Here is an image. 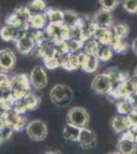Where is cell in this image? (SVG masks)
Here are the masks:
<instances>
[{
  "instance_id": "6da1fadb",
  "label": "cell",
  "mask_w": 137,
  "mask_h": 154,
  "mask_svg": "<svg viewBox=\"0 0 137 154\" xmlns=\"http://www.w3.org/2000/svg\"><path fill=\"white\" fill-rule=\"evenodd\" d=\"M51 101L58 107H65L68 106L73 98V92L69 86L59 84L56 85L50 92Z\"/></svg>"
},
{
  "instance_id": "7a4b0ae2",
  "label": "cell",
  "mask_w": 137,
  "mask_h": 154,
  "mask_svg": "<svg viewBox=\"0 0 137 154\" xmlns=\"http://www.w3.org/2000/svg\"><path fill=\"white\" fill-rule=\"evenodd\" d=\"M11 94L12 97L16 101L30 92V82L25 74L16 75L11 79Z\"/></svg>"
},
{
  "instance_id": "3957f363",
  "label": "cell",
  "mask_w": 137,
  "mask_h": 154,
  "mask_svg": "<svg viewBox=\"0 0 137 154\" xmlns=\"http://www.w3.org/2000/svg\"><path fill=\"white\" fill-rule=\"evenodd\" d=\"M90 121L88 111L82 107H74L71 109L67 116V123L84 129L87 128Z\"/></svg>"
},
{
  "instance_id": "277c9868",
  "label": "cell",
  "mask_w": 137,
  "mask_h": 154,
  "mask_svg": "<svg viewBox=\"0 0 137 154\" xmlns=\"http://www.w3.org/2000/svg\"><path fill=\"white\" fill-rule=\"evenodd\" d=\"M114 83L107 74H99L91 82V90L96 94H107L112 90Z\"/></svg>"
},
{
  "instance_id": "5b68a950",
  "label": "cell",
  "mask_w": 137,
  "mask_h": 154,
  "mask_svg": "<svg viewBox=\"0 0 137 154\" xmlns=\"http://www.w3.org/2000/svg\"><path fill=\"white\" fill-rule=\"evenodd\" d=\"M117 152L119 154H136L137 145L134 141L133 134L130 129L126 130L117 143Z\"/></svg>"
},
{
  "instance_id": "8992f818",
  "label": "cell",
  "mask_w": 137,
  "mask_h": 154,
  "mask_svg": "<svg viewBox=\"0 0 137 154\" xmlns=\"http://www.w3.org/2000/svg\"><path fill=\"white\" fill-rule=\"evenodd\" d=\"M134 92L135 90L132 83L129 79L122 82L117 83L116 87L113 86L112 90L107 94L112 97V101L116 100L119 101L123 99H128Z\"/></svg>"
},
{
  "instance_id": "52a82bcc",
  "label": "cell",
  "mask_w": 137,
  "mask_h": 154,
  "mask_svg": "<svg viewBox=\"0 0 137 154\" xmlns=\"http://www.w3.org/2000/svg\"><path fill=\"white\" fill-rule=\"evenodd\" d=\"M38 104H39V98L37 96L30 92L23 97L14 101L12 109L15 113L23 114L28 109H33L36 108Z\"/></svg>"
},
{
  "instance_id": "ba28073f",
  "label": "cell",
  "mask_w": 137,
  "mask_h": 154,
  "mask_svg": "<svg viewBox=\"0 0 137 154\" xmlns=\"http://www.w3.org/2000/svg\"><path fill=\"white\" fill-rule=\"evenodd\" d=\"M27 133L29 137L33 140L40 141L44 140L47 136V127L45 122L40 120H35L30 122L27 126Z\"/></svg>"
},
{
  "instance_id": "9c48e42d",
  "label": "cell",
  "mask_w": 137,
  "mask_h": 154,
  "mask_svg": "<svg viewBox=\"0 0 137 154\" xmlns=\"http://www.w3.org/2000/svg\"><path fill=\"white\" fill-rule=\"evenodd\" d=\"M30 84L37 90L43 89L47 85V77L44 69L40 66H35L30 72Z\"/></svg>"
},
{
  "instance_id": "30bf717a",
  "label": "cell",
  "mask_w": 137,
  "mask_h": 154,
  "mask_svg": "<svg viewBox=\"0 0 137 154\" xmlns=\"http://www.w3.org/2000/svg\"><path fill=\"white\" fill-rule=\"evenodd\" d=\"M79 68L88 73H93L96 70L99 65V59L95 55H89L83 52L78 53Z\"/></svg>"
},
{
  "instance_id": "8fae6325",
  "label": "cell",
  "mask_w": 137,
  "mask_h": 154,
  "mask_svg": "<svg viewBox=\"0 0 137 154\" xmlns=\"http://www.w3.org/2000/svg\"><path fill=\"white\" fill-rule=\"evenodd\" d=\"M92 23L95 26L101 28H110L112 26V12L101 8L95 12L91 18Z\"/></svg>"
},
{
  "instance_id": "7c38bea8",
  "label": "cell",
  "mask_w": 137,
  "mask_h": 154,
  "mask_svg": "<svg viewBox=\"0 0 137 154\" xmlns=\"http://www.w3.org/2000/svg\"><path fill=\"white\" fill-rule=\"evenodd\" d=\"M16 64V57L10 49L0 51V70L10 71L14 69Z\"/></svg>"
},
{
  "instance_id": "4fadbf2b",
  "label": "cell",
  "mask_w": 137,
  "mask_h": 154,
  "mask_svg": "<svg viewBox=\"0 0 137 154\" xmlns=\"http://www.w3.org/2000/svg\"><path fill=\"white\" fill-rule=\"evenodd\" d=\"M78 142L81 148L84 149H89L95 147L97 144L96 136L92 130L84 128V129H81Z\"/></svg>"
},
{
  "instance_id": "5bb4252c",
  "label": "cell",
  "mask_w": 137,
  "mask_h": 154,
  "mask_svg": "<svg viewBox=\"0 0 137 154\" xmlns=\"http://www.w3.org/2000/svg\"><path fill=\"white\" fill-rule=\"evenodd\" d=\"M35 46V44L33 42L29 35H24L23 37L20 38L16 42V48L19 53L22 54H27L30 53V51H32L33 47Z\"/></svg>"
},
{
  "instance_id": "9a60e30c",
  "label": "cell",
  "mask_w": 137,
  "mask_h": 154,
  "mask_svg": "<svg viewBox=\"0 0 137 154\" xmlns=\"http://www.w3.org/2000/svg\"><path fill=\"white\" fill-rule=\"evenodd\" d=\"M112 125L116 133H122V132H125L126 130L130 129L126 116L120 115V114L113 117Z\"/></svg>"
},
{
  "instance_id": "2e32d148",
  "label": "cell",
  "mask_w": 137,
  "mask_h": 154,
  "mask_svg": "<svg viewBox=\"0 0 137 154\" xmlns=\"http://www.w3.org/2000/svg\"><path fill=\"white\" fill-rule=\"evenodd\" d=\"M81 129L67 123L63 131V137L64 139L72 141H78Z\"/></svg>"
},
{
  "instance_id": "e0dca14e",
  "label": "cell",
  "mask_w": 137,
  "mask_h": 154,
  "mask_svg": "<svg viewBox=\"0 0 137 154\" xmlns=\"http://www.w3.org/2000/svg\"><path fill=\"white\" fill-rule=\"evenodd\" d=\"M46 19L51 24H62L63 23V11L60 10L50 9L45 11Z\"/></svg>"
},
{
  "instance_id": "ac0fdd59",
  "label": "cell",
  "mask_w": 137,
  "mask_h": 154,
  "mask_svg": "<svg viewBox=\"0 0 137 154\" xmlns=\"http://www.w3.org/2000/svg\"><path fill=\"white\" fill-rule=\"evenodd\" d=\"M27 8L30 12V15L45 13L46 11V3L43 0H32L27 6Z\"/></svg>"
},
{
  "instance_id": "d6986e66",
  "label": "cell",
  "mask_w": 137,
  "mask_h": 154,
  "mask_svg": "<svg viewBox=\"0 0 137 154\" xmlns=\"http://www.w3.org/2000/svg\"><path fill=\"white\" fill-rule=\"evenodd\" d=\"M112 54H113V51L111 46L108 45H103L99 43L95 53V56L97 57L98 59L101 61H107L112 58Z\"/></svg>"
},
{
  "instance_id": "ffe728a7",
  "label": "cell",
  "mask_w": 137,
  "mask_h": 154,
  "mask_svg": "<svg viewBox=\"0 0 137 154\" xmlns=\"http://www.w3.org/2000/svg\"><path fill=\"white\" fill-rule=\"evenodd\" d=\"M46 16L45 13L32 15L29 20L30 27L36 30H42L45 27L46 23Z\"/></svg>"
},
{
  "instance_id": "44dd1931",
  "label": "cell",
  "mask_w": 137,
  "mask_h": 154,
  "mask_svg": "<svg viewBox=\"0 0 137 154\" xmlns=\"http://www.w3.org/2000/svg\"><path fill=\"white\" fill-rule=\"evenodd\" d=\"M110 46L112 47V51H116V53H124L128 51V43L124 41V39L116 37L115 35Z\"/></svg>"
},
{
  "instance_id": "7402d4cb",
  "label": "cell",
  "mask_w": 137,
  "mask_h": 154,
  "mask_svg": "<svg viewBox=\"0 0 137 154\" xmlns=\"http://www.w3.org/2000/svg\"><path fill=\"white\" fill-rule=\"evenodd\" d=\"M79 19V14L74 11L68 10L63 11V24L68 26V27H72L73 26L76 24Z\"/></svg>"
},
{
  "instance_id": "603a6c76",
  "label": "cell",
  "mask_w": 137,
  "mask_h": 154,
  "mask_svg": "<svg viewBox=\"0 0 137 154\" xmlns=\"http://www.w3.org/2000/svg\"><path fill=\"white\" fill-rule=\"evenodd\" d=\"M98 45H99V42L91 38L84 42L83 46H82L81 52L86 54H89V55L95 56Z\"/></svg>"
},
{
  "instance_id": "cb8c5ba5",
  "label": "cell",
  "mask_w": 137,
  "mask_h": 154,
  "mask_svg": "<svg viewBox=\"0 0 137 154\" xmlns=\"http://www.w3.org/2000/svg\"><path fill=\"white\" fill-rule=\"evenodd\" d=\"M111 29L115 36L124 39L129 34V26L125 23H119L117 25H112Z\"/></svg>"
},
{
  "instance_id": "d4e9b609",
  "label": "cell",
  "mask_w": 137,
  "mask_h": 154,
  "mask_svg": "<svg viewBox=\"0 0 137 154\" xmlns=\"http://www.w3.org/2000/svg\"><path fill=\"white\" fill-rule=\"evenodd\" d=\"M62 67H63L64 69H68V70H74V69L79 68L78 53L70 54L69 57L67 59V61L63 63Z\"/></svg>"
},
{
  "instance_id": "484cf974",
  "label": "cell",
  "mask_w": 137,
  "mask_h": 154,
  "mask_svg": "<svg viewBox=\"0 0 137 154\" xmlns=\"http://www.w3.org/2000/svg\"><path fill=\"white\" fill-rule=\"evenodd\" d=\"M116 107H117V111L120 115L127 116L128 113H130L133 110L132 107L129 103L128 99H123L119 101L116 104Z\"/></svg>"
},
{
  "instance_id": "4316f807",
  "label": "cell",
  "mask_w": 137,
  "mask_h": 154,
  "mask_svg": "<svg viewBox=\"0 0 137 154\" xmlns=\"http://www.w3.org/2000/svg\"><path fill=\"white\" fill-rule=\"evenodd\" d=\"M68 45V51L71 54H75L78 53L79 51H81L82 46L84 42L77 39H68V40H65Z\"/></svg>"
},
{
  "instance_id": "83f0119b",
  "label": "cell",
  "mask_w": 137,
  "mask_h": 154,
  "mask_svg": "<svg viewBox=\"0 0 137 154\" xmlns=\"http://www.w3.org/2000/svg\"><path fill=\"white\" fill-rule=\"evenodd\" d=\"M14 13L21 19L23 22H29L30 20V12L27 10V7H19L14 11Z\"/></svg>"
},
{
  "instance_id": "f1b7e54d",
  "label": "cell",
  "mask_w": 137,
  "mask_h": 154,
  "mask_svg": "<svg viewBox=\"0 0 137 154\" xmlns=\"http://www.w3.org/2000/svg\"><path fill=\"white\" fill-rule=\"evenodd\" d=\"M43 62H44L45 66L47 69H54L59 66L58 61L56 59V56L54 55V54H47V55L45 56L44 58H43Z\"/></svg>"
},
{
  "instance_id": "f546056e",
  "label": "cell",
  "mask_w": 137,
  "mask_h": 154,
  "mask_svg": "<svg viewBox=\"0 0 137 154\" xmlns=\"http://www.w3.org/2000/svg\"><path fill=\"white\" fill-rule=\"evenodd\" d=\"M103 9L112 12L116 9L119 4V0H99Z\"/></svg>"
},
{
  "instance_id": "4dcf8cb0",
  "label": "cell",
  "mask_w": 137,
  "mask_h": 154,
  "mask_svg": "<svg viewBox=\"0 0 137 154\" xmlns=\"http://www.w3.org/2000/svg\"><path fill=\"white\" fill-rule=\"evenodd\" d=\"M123 7L126 11L131 14H136L137 0H123Z\"/></svg>"
},
{
  "instance_id": "1f68e13d",
  "label": "cell",
  "mask_w": 137,
  "mask_h": 154,
  "mask_svg": "<svg viewBox=\"0 0 137 154\" xmlns=\"http://www.w3.org/2000/svg\"><path fill=\"white\" fill-rule=\"evenodd\" d=\"M126 117L128 119L130 128H134L137 126V110H132L126 116Z\"/></svg>"
},
{
  "instance_id": "d6a6232c",
  "label": "cell",
  "mask_w": 137,
  "mask_h": 154,
  "mask_svg": "<svg viewBox=\"0 0 137 154\" xmlns=\"http://www.w3.org/2000/svg\"><path fill=\"white\" fill-rule=\"evenodd\" d=\"M0 129H1V131H2L4 141L5 140H8V139L11 137L12 134H13V132H14L13 128H12L11 126H8V125L2 127V128H0Z\"/></svg>"
},
{
  "instance_id": "836d02e7",
  "label": "cell",
  "mask_w": 137,
  "mask_h": 154,
  "mask_svg": "<svg viewBox=\"0 0 137 154\" xmlns=\"http://www.w3.org/2000/svg\"><path fill=\"white\" fill-rule=\"evenodd\" d=\"M129 103L132 107L133 110H137V93H133L128 98Z\"/></svg>"
},
{
  "instance_id": "e575fe53",
  "label": "cell",
  "mask_w": 137,
  "mask_h": 154,
  "mask_svg": "<svg viewBox=\"0 0 137 154\" xmlns=\"http://www.w3.org/2000/svg\"><path fill=\"white\" fill-rule=\"evenodd\" d=\"M130 80L131 82H132V83L135 93H137V76L133 75L132 77H131L130 78Z\"/></svg>"
},
{
  "instance_id": "d590c367",
  "label": "cell",
  "mask_w": 137,
  "mask_h": 154,
  "mask_svg": "<svg viewBox=\"0 0 137 154\" xmlns=\"http://www.w3.org/2000/svg\"><path fill=\"white\" fill-rule=\"evenodd\" d=\"M132 49L133 53L135 54L137 56V38L134 39V41L132 42Z\"/></svg>"
},
{
  "instance_id": "8d00e7d4",
  "label": "cell",
  "mask_w": 137,
  "mask_h": 154,
  "mask_svg": "<svg viewBox=\"0 0 137 154\" xmlns=\"http://www.w3.org/2000/svg\"><path fill=\"white\" fill-rule=\"evenodd\" d=\"M3 141H4V139H3V136H2V131H1V129H0V145H1V144H2Z\"/></svg>"
},
{
  "instance_id": "74e56055",
  "label": "cell",
  "mask_w": 137,
  "mask_h": 154,
  "mask_svg": "<svg viewBox=\"0 0 137 154\" xmlns=\"http://www.w3.org/2000/svg\"><path fill=\"white\" fill-rule=\"evenodd\" d=\"M107 154H119V153L117 152H108V153H107Z\"/></svg>"
},
{
  "instance_id": "f35d334b",
  "label": "cell",
  "mask_w": 137,
  "mask_h": 154,
  "mask_svg": "<svg viewBox=\"0 0 137 154\" xmlns=\"http://www.w3.org/2000/svg\"><path fill=\"white\" fill-rule=\"evenodd\" d=\"M46 154H56V153L54 152H46Z\"/></svg>"
},
{
  "instance_id": "ab89813d",
  "label": "cell",
  "mask_w": 137,
  "mask_h": 154,
  "mask_svg": "<svg viewBox=\"0 0 137 154\" xmlns=\"http://www.w3.org/2000/svg\"><path fill=\"white\" fill-rule=\"evenodd\" d=\"M136 14H137V12H136Z\"/></svg>"
}]
</instances>
